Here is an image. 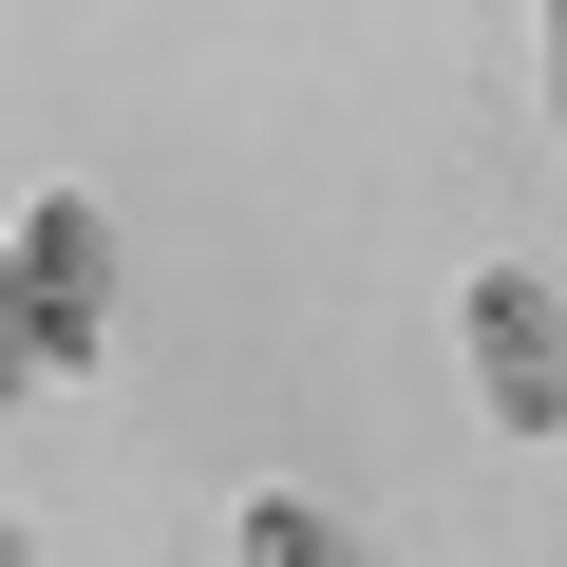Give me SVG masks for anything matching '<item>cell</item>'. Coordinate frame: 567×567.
I'll list each match as a JSON object with an SVG mask.
<instances>
[{
    "label": "cell",
    "mask_w": 567,
    "mask_h": 567,
    "mask_svg": "<svg viewBox=\"0 0 567 567\" xmlns=\"http://www.w3.org/2000/svg\"><path fill=\"white\" fill-rule=\"evenodd\" d=\"M548 95H567V0H548Z\"/></svg>",
    "instance_id": "5"
},
{
    "label": "cell",
    "mask_w": 567,
    "mask_h": 567,
    "mask_svg": "<svg viewBox=\"0 0 567 567\" xmlns=\"http://www.w3.org/2000/svg\"><path fill=\"white\" fill-rule=\"evenodd\" d=\"M58 379V341H39V303H20V246H0V398H39Z\"/></svg>",
    "instance_id": "4"
},
{
    "label": "cell",
    "mask_w": 567,
    "mask_h": 567,
    "mask_svg": "<svg viewBox=\"0 0 567 567\" xmlns=\"http://www.w3.org/2000/svg\"><path fill=\"white\" fill-rule=\"evenodd\" d=\"M0 548H20V529H0Z\"/></svg>",
    "instance_id": "6"
},
{
    "label": "cell",
    "mask_w": 567,
    "mask_h": 567,
    "mask_svg": "<svg viewBox=\"0 0 567 567\" xmlns=\"http://www.w3.org/2000/svg\"><path fill=\"white\" fill-rule=\"evenodd\" d=\"M0 246H20V303H39V341H58V360H95V303H114V227H95V189H39Z\"/></svg>",
    "instance_id": "2"
},
{
    "label": "cell",
    "mask_w": 567,
    "mask_h": 567,
    "mask_svg": "<svg viewBox=\"0 0 567 567\" xmlns=\"http://www.w3.org/2000/svg\"><path fill=\"white\" fill-rule=\"evenodd\" d=\"M227 548H246V567H322V548H341V529H322V511H303V492H246V511H227Z\"/></svg>",
    "instance_id": "3"
},
{
    "label": "cell",
    "mask_w": 567,
    "mask_h": 567,
    "mask_svg": "<svg viewBox=\"0 0 567 567\" xmlns=\"http://www.w3.org/2000/svg\"><path fill=\"white\" fill-rule=\"evenodd\" d=\"M454 341H473L492 435H567V303H548L529 265H473V284H454Z\"/></svg>",
    "instance_id": "1"
}]
</instances>
